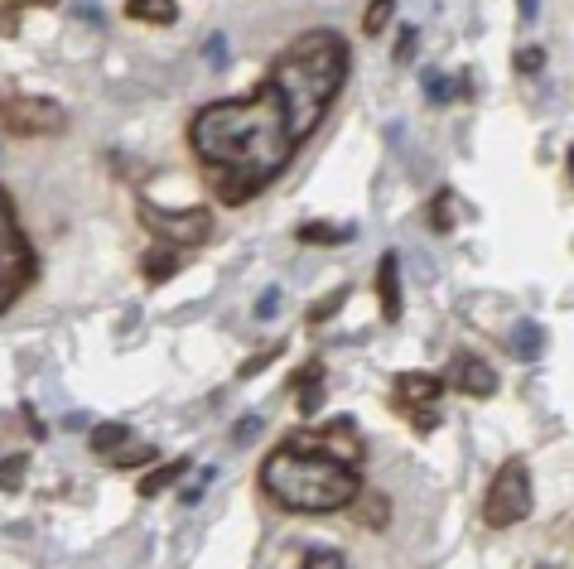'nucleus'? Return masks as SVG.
<instances>
[{
    "mask_svg": "<svg viewBox=\"0 0 574 569\" xmlns=\"http://www.w3.org/2000/svg\"><path fill=\"white\" fill-rule=\"evenodd\" d=\"M348 68H353V54H348L343 34H333V29H309L275 54L266 87L290 111L295 140L314 136V126L324 121V111L333 107V97L348 82Z\"/></svg>",
    "mask_w": 574,
    "mask_h": 569,
    "instance_id": "obj_3",
    "label": "nucleus"
},
{
    "mask_svg": "<svg viewBox=\"0 0 574 569\" xmlns=\"http://www.w3.org/2000/svg\"><path fill=\"white\" fill-rule=\"evenodd\" d=\"M126 15L140 20V25H174V20H179V5H169V0H150V5H126Z\"/></svg>",
    "mask_w": 574,
    "mask_h": 569,
    "instance_id": "obj_17",
    "label": "nucleus"
},
{
    "mask_svg": "<svg viewBox=\"0 0 574 569\" xmlns=\"http://www.w3.org/2000/svg\"><path fill=\"white\" fill-rule=\"evenodd\" d=\"M357 512H362V521H367V526H386L391 507H386L382 492H362V497H357Z\"/></svg>",
    "mask_w": 574,
    "mask_h": 569,
    "instance_id": "obj_19",
    "label": "nucleus"
},
{
    "mask_svg": "<svg viewBox=\"0 0 574 569\" xmlns=\"http://www.w3.org/2000/svg\"><path fill=\"white\" fill-rule=\"evenodd\" d=\"M295 237H300V242H309V246H338V242H353L357 232H353V227H328V222H309V227H300Z\"/></svg>",
    "mask_w": 574,
    "mask_h": 569,
    "instance_id": "obj_16",
    "label": "nucleus"
},
{
    "mask_svg": "<svg viewBox=\"0 0 574 569\" xmlns=\"http://www.w3.org/2000/svg\"><path fill=\"white\" fill-rule=\"evenodd\" d=\"M541 353H546V328L536 324V319H517V328H512V357L536 362Z\"/></svg>",
    "mask_w": 574,
    "mask_h": 569,
    "instance_id": "obj_13",
    "label": "nucleus"
},
{
    "mask_svg": "<svg viewBox=\"0 0 574 569\" xmlns=\"http://www.w3.org/2000/svg\"><path fill=\"white\" fill-rule=\"evenodd\" d=\"M136 213H140V222L150 227V237H160V242L174 246V251L203 246L213 237V213H208V208H160V203L140 198Z\"/></svg>",
    "mask_w": 574,
    "mask_h": 569,
    "instance_id": "obj_6",
    "label": "nucleus"
},
{
    "mask_svg": "<svg viewBox=\"0 0 574 569\" xmlns=\"http://www.w3.org/2000/svg\"><path fill=\"white\" fill-rule=\"evenodd\" d=\"M92 454L102 463H116V468H136V463H155V444L145 439L140 430L121 425V420H107V425H92L87 434Z\"/></svg>",
    "mask_w": 574,
    "mask_h": 569,
    "instance_id": "obj_8",
    "label": "nucleus"
},
{
    "mask_svg": "<svg viewBox=\"0 0 574 569\" xmlns=\"http://www.w3.org/2000/svg\"><path fill=\"white\" fill-rule=\"evenodd\" d=\"M526 516H531V473H526V459H507L497 468V478L488 483L483 521L507 531V526H521Z\"/></svg>",
    "mask_w": 574,
    "mask_h": 569,
    "instance_id": "obj_5",
    "label": "nucleus"
},
{
    "mask_svg": "<svg viewBox=\"0 0 574 569\" xmlns=\"http://www.w3.org/2000/svg\"><path fill=\"white\" fill-rule=\"evenodd\" d=\"M251 434H256V415H246V425H242V430H237V444H246Z\"/></svg>",
    "mask_w": 574,
    "mask_h": 569,
    "instance_id": "obj_30",
    "label": "nucleus"
},
{
    "mask_svg": "<svg viewBox=\"0 0 574 569\" xmlns=\"http://www.w3.org/2000/svg\"><path fill=\"white\" fill-rule=\"evenodd\" d=\"M15 25H20V5H5V34H15Z\"/></svg>",
    "mask_w": 574,
    "mask_h": 569,
    "instance_id": "obj_29",
    "label": "nucleus"
},
{
    "mask_svg": "<svg viewBox=\"0 0 574 569\" xmlns=\"http://www.w3.org/2000/svg\"><path fill=\"white\" fill-rule=\"evenodd\" d=\"M391 15H396V10H391L386 0H377V5H367V10H362V34H382Z\"/></svg>",
    "mask_w": 574,
    "mask_h": 569,
    "instance_id": "obj_23",
    "label": "nucleus"
},
{
    "mask_svg": "<svg viewBox=\"0 0 574 569\" xmlns=\"http://www.w3.org/2000/svg\"><path fill=\"white\" fill-rule=\"evenodd\" d=\"M275 309H280V290H266V295L256 299V319H271Z\"/></svg>",
    "mask_w": 574,
    "mask_h": 569,
    "instance_id": "obj_27",
    "label": "nucleus"
},
{
    "mask_svg": "<svg viewBox=\"0 0 574 569\" xmlns=\"http://www.w3.org/2000/svg\"><path fill=\"white\" fill-rule=\"evenodd\" d=\"M570 174H574V150H570Z\"/></svg>",
    "mask_w": 574,
    "mask_h": 569,
    "instance_id": "obj_31",
    "label": "nucleus"
},
{
    "mask_svg": "<svg viewBox=\"0 0 574 569\" xmlns=\"http://www.w3.org/2000/svg\"><path fill=\"white\" fill-rule=\"evenodd\" d=\"M261 492L275 497L285 512L324 516L357 507L362 497V439L353 420H333L324 430L280 439L261 463Z\"/></svg>",
    "mask_w": 574,
    "mask_h": 569,
    "instance_id": "obj_2",
    "label": "nucleus"
},
{
    "mask_svg": "<svg viewBox=\"0 0 574 569\" xmlns=\"http://www.w3.org/2000/svg\"><path fill=\"white\" fill-rule=\"evenodd\" d=\"M0 121H5V136H25V140H44L68 131V111L54 97H20V92H10Z\"/></svg>",
    "mask_w": 574,
    "mask_h": 569,
    "instance_id": "obj_7",
    "label": "nucleus"
},
{
    "mask_svg": "<svg viewBox=\"0 0 574 569\" xmlns=\"http://www.w3.org/2000/svg\"><path fill=\"white\" fill-rule=\"evenodd\" d=\"M377 304H382V319L386 324H396L401 319V256L396 251H386L382 266H377Z\"/></svg>",
    "mask_w": 574,
    "mask_h": 569,
    "instance_id": "obj_11",
    "label": "nucleus"
},
{
    "mask_svg": "<svg viewBox=\"0 0 574 569\" xmlns=\"http://www.w3.org/2000/svg\"><path fill=\"white\" fill-rule=\"evenodd\" d=\"M439 396H444V377H435V372H401L391 401H396V410L420 415V406H435Z\"/></svg>",
    "mask_w": 574,
    "mask_h": 569,
    "instance_id": "obj_10",
    "label": "nucleus"
},
{
    "mask_svg": "<svg viewBox=\"0 0 574 569\" xmlns=\"http://www.w3.org/2000/svg\"><path fill=\"white\" fill-rule=\"evenodd\" d=\"M295 381H300V391H295V406H300V415L309 420V415H319V406H324V362H309V367H300L295 372Z\"/></svg>",
    "mask_w": 574,
    "mask_h": 569,
    "instance_id": "obj_12",
    "label": "nucleus"
},
{
    "mask_svg": "<svg viewBox=\"0 0 574 569\" xmlns=\"http://www.w3.org/2000/svg\"><path fill=\"white\" fill-rule=\"evenodd\" d=\"M300 569H348V560H343L338 550H309Z\"/></svg>",
    "mask_w": 574,
    "mask_h": 569,
    "instance_id": "obj_24",
    "label": "nucleus"
},
{
    "mask_svg": "<svg viewBox=\"0 0 574 569\" xmlns=\"http://www.w3.org/2000/svg\"><path fill=\"white\" fill-rule=\"evenodd\" d=\"M444 386H454V391H464V396L488 401V396H497V372H492L483 357L459 353L454 362H449V377H444Z\"/></svg>",
    "mask_w": 574,
    "mask_h": 569,
    "instance_id": "obj_9",
    "label": "nucleus"
},
{
    "mask_svg": "<svg viewBox=\"0 0 574 569\" xmlns=\"http://www.w3.org/2000/svg\"><path fill=\"white\" fill-rule=\"evenodd\" d=\"M420 82H425V97H430V102H454V97H459V82H449L444 73H420Z\"/></svg>",
    "mask_w": 574,
    "mask_h": 569,
    "instance_id": "obj_21",
    "label": "nucleus"
},
{
    "mask_svg": "<svg viewBox=\"0 0 574 569\" xmlns=\"http://www.w3.org/2000/svg\"><path fill=\"white\" fill-rule=\"evenodd\" d=\"M348 295H353L348 285H338V290H328V295L319 299V304H314V314H309V324H324V319H333V314H338V309L348 304Z\"/></svg>",
    "mask_w": 574,
    "mask_h": 569,
    "instance_id": "obj_20",
    "label": "nucleus"
},
{
    "mask_svg": "<svg viewBox=\"0 0 574 569\" xmlns=\"http://www.w3.org/2000/svg\"><path fill=\"white\" fill-rule=\"evenodd\" d=\"M430 227H435V232H449V227H454V189L435 193V203H430Z\"/></svg>",
    "mask_w": 574,
    "mask_h": 569,
    "instance_id": "obj_18",
    "label": "nucleus"
},
{
    "mask_svg": "<svg viewBox=\"0 0 574 569\" xmlns=\"http://www.w3.org/2000/svg\"><path fill=\"white\" fill-rule=\"evenodd\" d=\"M280 353H285V343H271L266 353L246 357L242 367H237V377H242V381H251V377H256V372H266V367H271V362H275V357H280Z\"/></svg>",
    "mask_w": 574,
    "mask_h": 569,
    "instance_id": "obj_22",
    "label": "nucleus"
},
{
    "mask_svg": "<svg viewBox=\"0 0 574 569\" xmlns=\"http://www.w3.org/2000/svg\"><path fill=\"white\" fill-rule=\"evenodd\" d=\"M140 275H145V285H164V280H174V275H179V251H174V246H155V251H145Z\"/></svg>",
    "mask_w": 574,
    "mask_h": 569,
    "instance_id": "obj_14",
    "label": "nucleus"
},
{
    "mask_svg": "<svg viewBox=\"0 0 574 569\" xmlns=\"http://www.w3.org/2000/svg\"><path fill=\"white\" fill-rule=\"evenodd\" d=\"M15 483H20V459L10 454V463H5V488L15 492Z\"/></svg>",
    "mask_w": 574,
    "mask_h": 569,
    "instance_id": "obj_28",
    "label": "nucleus"
},
{
    "mask_svg": "<svg viewBox=\"0 0 574 569\" xmlns=\"http://www.w3.org/2000/svg\"><path fill=\"white\" fill-rule=\"evenodd\" d=\"M189 473V459H169V463H160L155 473H145L140 478V497H160V492H169L179 478Z\"/></svg>",
    "mask_w": 574,
    "mask_h": 569,
    "instance_id": "obj_15",
    "label": "nucleus"
},
{
    "mask_svg": "<svg viewBox=\"0 0 574 569\" xmlns=\"http://www.w3.org/2000/svg\"><path fill=\"white\" fill-rule=\"evenodd\" d=\"M415 34H420V29H401V39H396V63H406V58L415 54Z\"/></svg>",
    "mask_w": 574,
    "mask_h": 569,
    "instance_id": "obj_26",
    "label": "nucleus"
},
{
    "mask_svg": "<svg viewBox=\"0 0 574 569\" xmlns=\"http://www.w3.org/2000/svg\"><path fill=\"white\" fill-rule=\"evenodd\" d=\"M5 203V227H0V237H5V256H0V299H5V309H15L25 290H34V280H39V256H34V246H29L25 227H20V213H15V198L5 193L0 198Z\"/></svg>",
    "mask_w": 574,
    "mask_h": 569,
    "instance_id": "obj_4",
    "label": "nucleus"
},
{
    "mask_svg": "<svg viewBox=\"0 0 574 569\" xmlns=\"http://www.w3.org/2000/svg\"><path fill=\"white\" fill-rule=\"evenodd\" d=\"M189 145L208 169L213 193L237 208V203H251L271 179L285 174L300 140H295L285 102L261 82L246 97L208 102L189 121Z\"/></svg>",
    "mask_w": 574,
    "mask_h": 569,
    "instance_id": "obj_1",
    "label": "nucleus"
},
{
    "mask_svg": "<svg viewBox=\"0 0 574 569\" xmlns=\"http://www.w3.org/2000/svg\"><path fill=\"white\" fill-rule=\"evenodd\" d=\"M546 68V49H517V73L521 78H531V73H541Z\"/></svg>",
    "mask_w": 574,
    "mask_h": 569,
    "instance_id": "obj_25",
    "label": "nucleus"
}]
</instances>
